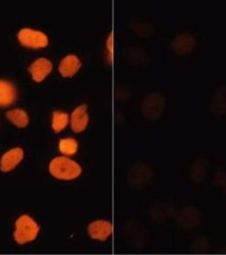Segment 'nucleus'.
Returning <instances> with one entry per match:
<instances>
[{"label":"nucleus","mask_w":226,"mask_h":255,"mask_svg":"<svg viewBox=\"0 0 226 255\" xmlns=\"http://www.w3.org/2000/svg\"><path fill=\"white\" fill-rule=\"evenodd\" d=\"M71 124L73 130L79 133L84 130L89 124V114L87 113V106L82 105L76 108L72 113Z\"/></svg>","instance_id":"9"},{"label":"nucleus","mask_w":226,"mask_h":255,"mask_svg":"<svg viewBox=\"0 0 226 255\" xmlns=\"http://www.w3.org/2000/svg\"><path fill=\"white\" fill-rule=\"evenodd\" d=\"M49 172L57 179L70 180L78 178L81 174L82 168L78 162L68 157H57L50 162Z\"/></svg>","instance_id":"1"},{"label":"nucleus","mask_w":226,"mask_h":255,"mask_svg":"<svg viewBox=\"0 0 226 255\" xmlns=\"http://www.w3.org/2000/svg\"><path fill=\"white\" fill-rule=\"evenodd\" d=\"M52 70V63L48 59L38 58L30 66L29 72L36 82L43 81Z\"/></svg>","instance_id":"8"},{"label":"nucleus","mask_w":226,"mask_h":255,"mask_svg":"<svg viewBox=\"0 0 226 255\" xmlns=\"http://www.w3.org/2000/svg\"><path fill=\"white\" fill-rule=\"evenodd\" d=\"M60 151L65 155H73L78 151V142L73 138H66L61 139L59 143Z\"/></svg>","instance_id":"16"},{"label":"nucleus","mask_w":226,"mask_h":255,"mask_svg":"<svg viewBox=\"0 0 226 255\" xmlns=\"http://www.w3.org/2000/svg\"><path fill=\"white\" fill-rule=\"evenodd\" d=\"M113 226L106 221H95L89 226V233L93 239L104 241L112 234Z\"/></svg>","instance_id":"10"},{"label":"nucleus","mask_w":226,"mask_h":255,"mask_svg":"<svg viewBox=\"0 0 226 255\" xmlns=\"http://www.w3.org/2000/svg\"><path fill=\"white\" fill-rule=\"evenodd\" d=\"M6 116L10 122L18 128H25L28 125V116L26 112L21 109H14L10 110L6 113Z\"/></svg>","instance_id":"13"},{"label":"nucleus","mask_w":226,"mask_h":255,"mask_svg":"<svg viewBox=\"0 0 226 255\" xmlns=\"http://www.w3.org/2000/svg\"><path fill=\"white\" fill-rule=\"evenodd\" d=\"M196 47V38L191 32H184L176 35L171 41V49L175 54L186 55L192 53Z\"/></svg>","instance_id":"5"},{"label":"nucleus","mask_w":226,"mask_h":255,"mask_svg":"<svg viewBox=\"0 0 226 255\" xmlns=\"http://www.w3.org/2000/svg\"><path fill=\"white\" fill-rule=\"evenodd\" d=\"M211 112L215 117L226 116V84L221 85L214 91L211 97Z\"/></svg>","instance_id":"6"},{"label":"nucleus","mask_w":226,"mask_h":255,"mask_svg":"<svg viewBox=\"0 0 226 255\" xmlns=\"http://www.w3.org/2000/svg\"><path fill=\"white\" fill-rule=\"evenodd\" d=\"M69 121V116L67 113L55 111L53 113L52 128L55 132L64 129Z\"/></svg>","instance_id":"15"},{"label":"nucleus","mask_w":226,"mask_h":255,"mask_svg":"<svg viewBox=\"0 0 226 255\" xmlns=\"http://www.w3.org/2000/svg\"><path fill=\"white\" fill-rule=\"evenodd\" d=\"M133 29L137 35H139L140 38L144 39L151 38L155 32L153 23L147 20H138L136 23L134 24Z\"/></svg>","instance_id":"14"},{"label":"nucleus","mask_w":226,"mask_h":255,"mask_svg":"<svg viewBox=\"0 0 226 255\" xmlns=\"http://www.w3.org/2000/svg\"><path fill=\"white\" fill-rule=\"evenodd\" d=\"M39 232V226L29 215L20 216L15 222L14 238L18 244L30 243L37 238Z\"/></svg>","instance_id":"2"},{"label":"nucleus","mask_w":226,"mask_h":255,"mask_svg":"<svg viewBox=\"0 0 226 255\" xmlns=\"http://www.w3.org/2000/svg\"><path fill=\"white\" fill-rule=\"evenodd\" d=\"M107 59H108V63L113 64V59H114V33L111 32L110 34L108 35V39H107Z\"/></svg>","instance_id":"17"},{"label":"nucleus","mask_w":226,"mask_h":255,"mask_svg":"<svg viewBox=\"0 0 226 255\" xmlns=\"http://www.w3.org/2000/svg\"><path fill=\"white\" fill-rule=\"evenodd\" d=\"M166 108V98L160 92H152L143 99L142 115L147 120H157L162 116Z\"/></svg>","instance_id":"3"},{"label":"nucleus","mask_w":226,"mask_h":255,"mask_svg":"<svg viewBox=\"0 0 226 255\" xmlns=\"http://www.w3.org/2000/svg\"><path fill=\"white\" fill-rule=\"evenodd\" d=\"M23 157V150L21 148H13L3 154L0 161V169L3 172L10 171L21 162Z\"/></svg>","instance_id":"7"},{"label":"nucleus","mask_w":226,"mask_h":255,"mask_svg":"<svg viewBox=\"0 0 226 255\" xmlns=\"http://www.w3.org/2000/svg\"><path fill=\"white\" fill-rule=\"evenodd\" d=\"M82 63L78 56L67 55L62 59L59 66V70L63 77H73L81 67Z\"/></svg>","instance_id":"11"},{"label":"nucleus","mask_w":226,"mask_h":255,"mask_svg":"<svg viewBox=\"0 0 226 255\" xmlns=\"http://www.w3.org/2000/svg\"><path fill=\"white\" fill-rule=\"evenodd\" d=\"M20 44L30 48H44L49 44V39L44 32L31 28H23L18 33Z\"/></svg>","instance_id":"4"},{"label":"nucleus","mask_w":226,"mask_h":255,"mask_svg":"<svg viewBox=\"0 0 226 255\" xmlns=\"http://www.w3.org/2000/svg\"><path fill=\"white\" fill-rule=\"evenodd\" d=\"M16 90L10 82L0 79V107H8L15 102Z\"/></svg>","instance_id":"12"}]
</instances>
